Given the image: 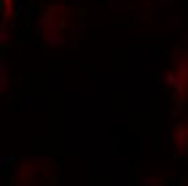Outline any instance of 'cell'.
Instances as JSON below:
<instances>
[{
    "label": "cell",
    "instance_id": "1",
    "mask_svg": "<svg viewBox=\"0 0 188 186\" xmlns=\"http://www.w3.org/2000/svg\"><path fill=\"white\" fill-rule=\"evenodd\" d=\"M187 130L183 125H178L174 131V142H176V150L174 156L186 154L188 147V138H187Z\"/></svg>",
    "mask_w": 188,
    "mask_h": 186
},
{
    "label": "cell",
    "instance_id": "2",
    "mask_svg": "<svg viewBox=\"0 0 188 186\" xmlns=\"http://www.w3.org/2000/svg\"><path fill=\"white\" fill-rule=\"evenodd\" d=\"M44 40H45V43L49 45V46H62L65 41L62 36H59L57 33H47L45 34V36H44Z\"/></svg>",
    "mask_w": 188,
    "mask_h": 186
},
{
    "label": "cell",
    "instance_id": "3",
    "mask_svg": "<svg viewBox=\"0 0 188 186\" xmlns=\"http://www.w3.org/2000/svg\"><path fill=\"white\" fill-rule=\"evenodd\" d=\"M11 161L14 163L13 156H0V169H2V170H5V169L11 164Z\"/></svg>",
    "mask_w": 188,
    "mask_h": 186
},
{
    "label": "cell",
    "instance_id": "4",
    "mask_svg": "<svg viewBox=\"0 0 188 186\" xmlns=\"http://www.w3.org/2000/svg\"><path fill=\"white\" fill-rule=\"evenodd\" d=\"M10 38V31L8 30L6 28H2L0 29V43H2V45L6 44L8 40H9Z\"/></svg>",
    "mask_w": 188,
    "mask_h": 186
},
{
    "label": "cell",
    "instance_id": "5",
    "mask_svg": "<svg viewBox=\"0 0 188 186\" xmlns=\"http://www.w3.org/2000/svg\"><path fill=\"white\" fill-rule=\"evenodd\" d=\"M141 182H142V186H153L154 185V180H153V177L149 174L146 175V176H142Z\"/></svg>",
    "mask_w": 188,
    "mask_h": 186
},
{
    "label": "cell",
    "instance_id": "6",
    "mask_svg": "<svg viewBox=\"0 0 188 186\" xmlns=\"http://www.w3.org/2000/svg\"><path fill=\"white\" fill-rule=\"evenodd\" d=\"M11 15H13V6L11 5H8L5 6V9L3 11V19L4 21H8L10 18H11Z\"/></svg>",
    "mask_w": 188,
    "mask_h": 186
},
{
    "label": "cell",
    "instance_id": "7",
    "mask_svg": "<svg viewBox=\"0 0 188 186\" xmlns=\"http://www.w3.org/2000/svg\"><path fill=\"white\" fill-rule=\"evenodd\" d=\"M0 84H2V95H3L5 94V89L8 85V78L5 74H2V76H0Z\"/></svg>",
    "mask_w": 188,
    "mask_h": 186
},
{
    "label": "cell",
    "instance_id": "8",
    "mask_svg": "<svg viewBox=\"0 0 188 186\" xmlns=\"http://www.w3.org/2000/svg\"><path fill=\"white\" fill-rule=\"evenodd\" d=\"M0 63H2V65H0V69H2V74H5L6 70H8V63L4 57H2V60H0Z\"/></svg>",
    "mask_w": 188,
    "mask_h": 186
},
{
    "label": "cell",
    "instance_id": "9",
    "mask_svg": "<svg viewBox=\"0 0 188 186\" xmlns=\"http://www.w3.org/2000/svg\"><path fill=\"white\" fill-rule=\"evenodd\" d=\"M163 180H162V179H157V180H154V185H153V186H163Z\"/></svg>",
    "mask_w": 188,
    "mask_h": 186
},
{
    "label": "cell",
    "instance_id": "10",
    "mask_svg": "<svg viewBox=\"0 0 188 186\" xmlns=\"http://www.w3.org/2000/svg\"><path fill=\"white\" fill-rule=\"evenodd\" d=\"M35 180H37L35 177H31V176H29V177H28V180H27V182H28V184L30 185L31 182H35Z\"/></svg>",
    "mask_w": 188,
    "mask_h": 186
},
{
    "label": "cell",
    "instance_id": "11",
    "mask_svg": "<svg viewBox=\"0 0 188 186\" xmlns=\"http://www.w3.org/2000/svg\"><path fill=\"white\" fill-rule=\"evenodd\" d=\"M3 2L5 3V6H8V5H11V2H13V0H3Z\"/></svg>",
    "mask_w": 188,
    "mask_h": 186
}]
</instances>
